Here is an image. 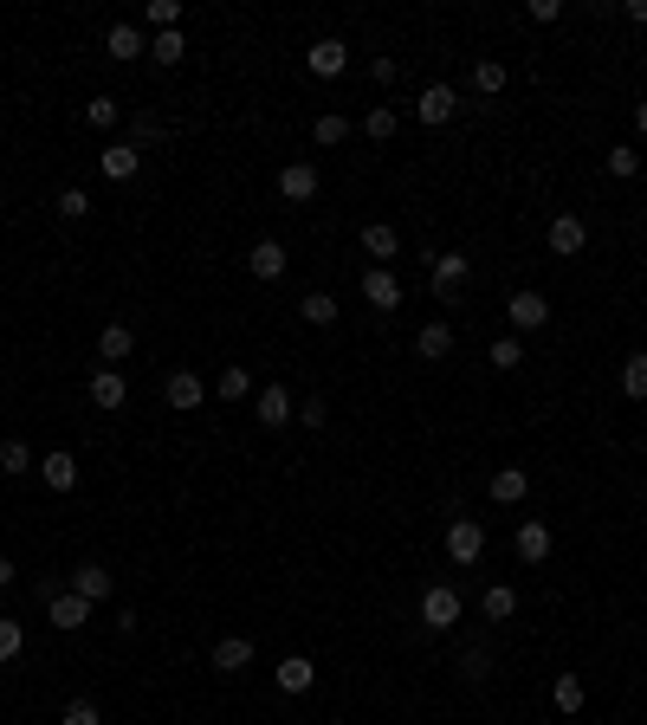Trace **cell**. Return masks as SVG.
Here are the masks:
<instances>
[{
    "label": "cell",
    "instance_id": "15",
    "mask_svg": "<svg viewBox=\"0 0 647 725\" xmlns=\"http://www.w3.org/2000/svg\"><path fill=\"white\" fill-rule=\"evenodd\" d=\"M91 402H98L104 415H117V408L130 402V382H123V369H98V376H91Z\"/></svg>",
    "mask_w": 647,
    "mask_h": 725
},
{
    "label": "cell",
    "instance_id": "38",
    "mask_svg": "<svg viewBox=\"0 0 647 725\" xmlns=\"http://www.w3.org/2000/svg\"><path fill=\"white\" fill-rule=\"evenodd\" d=\"M363 136H369V143H389V136H395V111H389V104H369Z\"/></svg>",
    "mask_w": 647,
    "mask_h": 725
},
{
    "label": "cell",
    "instance_id": "4",
    "mask_svg": "<svg viewBox=\"0 0 647 725\" xmlns=\"http://www.w3.org/2000/svg\"><path fill=\"white\" fill-rule=\"evenodd\" d=\"M253 415L266 421V428H292V415H298V402H292V389L285 382H266V389L253 395Z\"/></svg>",
    "mask_w": 647,
    "mask_h": 725
},
{
    "label": "cell",
    "instance_id": "36",
    "mask_svg": "<svg viewBox=\"0 0 647 725\" xmlns=\"http://www.w3.org/2000/svg\"><path fill=\"white\" fill-rule=\"evenodd\" d=\"M550 700H557V713H583V680H576V674H557Z\"/></svg>",
    "mask_w": 647,
    "mask_h": 725
},
{
    "label": "cell",
    "instance_id": "46",
    "mask_svg": "<svg viewBox=\"0 0 647 725\" xmlns=\"http://www.w3.org/2000/svg\"><path fill=\"white\" fill-rule=\"evenodd\" d=\"M531 20L550 26V20H563V0H531Z\"/></svg>",
    "mask_w": 647,
    "mask_h": 725
},
{
    "label": "cell",
    "instance_id": "44",
    "mask_svg": "<svg viewBox=\"0 0 647 725\" xmlns=\"http://www.w3.org/2000/svg\"><path fill=\"white\" fill-rule=\"evenodd\" d=\"M130 136H136V149H143V143H162L169 130H162V117H149V111H143V117L130 123Z\"/></svg>",
    "mask_w": 647,
    "mask_h": 725
},
{
    "label": "cell",
    "instance_id": "13",
    "mask_svg": "<svg viewBox=\"0 0 647 725\" xmlns=\"http://www.w3.org/2000/svg\"><path fill=\"white\" fill-rule=\"evenodd\" d=\"M363 298H369L376 311H395V305H402V279H395L389 266H369V272H363Z\"/></svg>",
    "mask_w": 647,
    "mask_h": 725
},
{
    "label": "cell",
    "instance_id": "19",
    "mask_svg": "<svg viewBox=\"0 0 647 725\" xmlns=\"http://www.w3.org/2000/svg\"><path fill=\"white\" fill-rule=\"evenodd\" d=\"M130 350H136V331H130V324H104V331H98V357H104V369H117L123 357H130Z\"/></svg>",
    "mask_w": 647,
    "mask_h": 725
},
{
    "label": "cell",
    "instance_id": "47",
    "mask_svg": "<svg viewBox=\"0 0 647 725\" xmlns=\"http://www.w3.org/2000/svg\"><path fill=\"white\" fill-rule=\"evenodd\" d=\"M622 13H628V20H635V26H647V0H628Z\"/></svg>",
    "mask_w": 647,
    "mask_h": 725
},
{
    "label": "cell",
    "instance_id": "3",
    "mask_svg": "<svg viewBox=\"0 0 647 725\" xmlns=\"http://www.w3.org/2000/svg\"><path fill=\"white\" fill-rule=\"evenodd\" d=\"M447 557L453 564H479V557H486V525H479V518H453L447 525Z\"/></svg>",
    "mask_w": 647,
    "mask_h": 725
},
{
    "label": "cell",
    "instance_id": "45",
    "mask_svg": "<svg viewBox=\"0 0 647 725\" xmlns=\"http://www.w3.org/2000/svg\"><path fill=\"white\" fill-rule=\"evenodd\" d=\"M324 415H330V408H324V395H311V402H298V428H324Z\"/></svg>",
    "mask_w": 647,
    "mask_h": 725
},
{
    "label": "cell",
    "instance_id": "23",
    "mask_svg": "<svg viewBox=\"0 0 647 725\" xmlns=\"http://www.w3.org/2000/svg\"><path fill=\"white\" fill-rule=\"evenodd\" d=\"M279 687L285 693H311V687H318V667H311L305 654H285V661H279Z\"/></svg>",
    "mask_w": 647,
    "mask_h": 725
},
{
    "label": "cell",
    "instance_id": "49",
    "mask_svg": "<svg viewBox=\"0 0 647 725\" xmlns=\"http://www.w3.org/2000/svg\"><path fill=\"white\" fill-rule=\"evenodd\" d=\"M635 130H641V136H647V104H635Z\"/></svg>",
    "mask_w": 647,
    "mask_h": 725
},
{
    "label": "cell",
    "instance_id": "30",
    "mask_svg": "<svg viewBox=\"0 0 647 725\" xmlns=\"http://www.w3.org/2000/svg\"><path fill=\"white\" fill-rule=\"evenodd\" d=\"M143 20L156 26V33H182V0H149Z\"/></svg>",
    "mask_w": 647,
    "mask_h": 725
},
{
    "label": "cell",
    "instance_id": "28",
    "mask_svg": "<svg viewBox=\"0 0 647 725\" xmlns=\"http://www.w3.org/2000/svg\"><path fill=\"white\" fill-rule=\"evenodd\" d=\"M149 59L169 72V65H182V59H188V39H182V33H156V39H149Z\"/></svg>",
    "mask_w": 647,
    "mask_h": 725
},
{
    "label": "cell",
    "instance_id": "2",
    "mask_svg": "<svg viewBox=\"0 0 647 725\" xmlns=\"http://www.w3.org/2000/svg\"><path fill=\"white\" fill-rule=\"evenodd\" d=\"M505 318H512V337L544 331V324H550V298L544 292H512V298H505Z\"/></svg>",
    "mask_w": 647,
    "mask_h": 725
},
{
    "label": "cell",
    "instance_id": "27",
    "mask_svg": "<svg viewBox=\"0 0 647 725\" xmlns=\"http://www.w3.org/2000/svg\"><path fill=\"white\" fill-rule=\"evenodd\" d=\"M298 318L324 331V324H337V298H330V292H305V298H298Z\"/></svg>",
    "mask_w": 647,
    "mask_h": 725
},
{
    "label": "cell",
    "instance_id": "29",
    "mask_svg": "<svg viewBox=\"0 0 647 725\" xmlns=\"http://www.w3.org/2000/svg\"><path fill=\"white\" fill-rule=\"evenodd\" d=\"M0 473H13V480H20V473H39L33 447H26V441H0Z\"/></svg>",
    "mask_w": 647,
    "mask_h": 725
},
{
    "label": "cell",
    "instance_id": "5",
    "mask_svg": "<svg viewBox=\"0 0 647 725\" xmlns=\"http://www.w3.org/2000/svg\"><path fill=\"white\" fill-rule=\"evenodd\" d=\"M415 117L428 123V130H440V123H453V117H460V91H453V85H428V91L415 98Z\"/></svg>",
    "mask_w": 647,
    "mask_h": 725
},
{
    "label": "cell",
    "instance_id": "8",
    "mask_svg": "<svg viewBox=\"0 0 647 725\" xmlns=\"http://www.w3.org/2000/svg\"><path fill=\"white\" fill-rule=\"evenodd\" d=\"M544 240H550V253H557V259H576V253H583V240H589V221H583V214H557Z\"/></svg>",
    "mask_w": 647,
    "mask_h": 725
},
{
    "label": "cell",
    "instance_id": "39",
    "mask_svg": "<svg viewBox=\"0 0 647 725\" xmlns=\"http://www.w3.org/2000/svg\"><path fill=\"white\" fill-rule=\"evenodd\" d=\"M117 117H123L117 98H91L85 104V123H91V130H117Z\"/></svg>",
    "mask_w": 647,
    "mask_h": 725
},
{
    "label": "cell",
    "instance_id": "9",
    "mask_svg": "<svg viewBox=\"0 0 647 725\" xmlns=\"http://www.w3.org/2000/svg\"><path fill=\"white\" fill-rule=\"evenodd\" d=\"M65 590L85 596V603H104V596H117V577H110L104 564H78L72 577H65Z\"/></svg>",
    "mask_w": 647,
    "mask_h": 725
},
{
    "label": "cell",
    "instance_id": "25",
    "mask_svg": "<svg viewBox=\"0 0 647 725\" xmlns=\"http://www.w3.org/2000/svg\"><path fill=\"white\" fill-rule=\"evenodd\" d=\"M525 492H531V473L525 467H499V473H492V499H499V505H518Z\"/></svg>",
    "mask_w": 647,
    "mask_h": 725
},
{
    "label": "cell",
    "instance_id": "37",
    "mask_svg": "<svg viewBox=\"0 0 647 725\" xmlns=\"http://www.w3.org/2000/svg\"><path fill=\"white\" fill-rule=\"evenodd\" d=\"M602 169H609V175H615V182H628V175H635V169H641V156H635V143H615V149H609V156H602Z\"/></svg>",
    "mask_w": 647,
    "mask_h": 725
},
{
    "label": "cell",
    "instance_id": "48",
    "mask_svg": "<svg viewBox=\"0 0 647 725\" xmlns=\"http://www.w3.org/2000/svg\"><path fill=\"white\" fill-rule=\"evenodd\" d=\"M7 583H13V557H0V590H7Z\"/></svg>",
    "mask_w": 647,
    "mask_h": 725
},
{
    "label": "cell",
    "instance_id": "10",
    "mask_svg": "<svg viewBox=\"0 0 647 725\" xmlns=\"http://www.w3.org/2000/svg\"><path fill=\"white\" fill-rule=\"evenodd\" d=\"M466 272H473V259H466V253H440V259H434V272H428V285H434V298H460V285H466Z\"/></svg>",
    "mask_w": 647,
    "mask_h": 725
},
{
    "label": "cell",
    "instance_id": "20",
    "mask_svg": "<svg viewBox=\"0 0 647 725\" xmlns=\"http://www.w3.org/2000/svg\"><path fill=\"white\" fill-rule=\"evenodd\" d=\"M46 615H52V628H85L91 622V603H85V596H72V590H59L46 603Z\"/></svg>",
    "mask_w": 647,
    "mask_h": 725
},
{
    "label": "cell",
    "instance_id": "24",
    "mask_svg": "<svg viewBox=\"0 0 647 725\" xmlns=\"http://www.w3.org/2000/svg\"><path fill=\"white\" fill-rule=\"evenodd\" d=\"M415 350H421V357H428V363H440V357H453V324H421V337H415Z\"/></svg>",
    "mask_w": 647,
    "mask_h": 725
},
{
    "label": "cell",
    "instance_id": "6",
    "mask_svg": "<svg viewBox=\"0 0 647 725\" xmlns=\"http://www.w3.org/2000/svg\"><path fill=\"white\" fill-rule=\"evenodd\" d=\"M285 266H292V259H285V246H279V240H253V253H246V272H253L259 285H279V279H285Z\"/></svg>",
    "mask_w": 647,
    "mask_h": 725
},
{
    "label": "cell",
    "instance_id": "43",
    "mask_svg": "<svg viewBox=\"0 0 647 725\" xmlns=\"http://www.w3.org/2000/svg\"><path fill=\"white\" fill-rule=\"evenodd\" d=\"M460 674H466V680H486V674H492V654H486V648H466V654H460Z\"/></svg>",
    "mask_w": 647,
    "mask_h": 725
},
{
    "label": "cell",
    "instance_id": "32",
    "mask_svg": "<svg viewBox=\"0 0 647 725\" xmlns=\"http://www.w3.org/2000/svg\"><path fill=\"white\" fill-rule=\"evenodd\" d=\"M622 395H628V402H647V357H641V350L622 363Z\"/></svg>",
    "mask_w": 647,
    "mask_h": 725
},
{
    "label": "cell",
    "instance_id": "35",
    "mask_svg": "<svg viewBox=\"0 0 647 725\" xmlns=\"http://www.w3.org/2000/svg\"><path fill=\"white\" fill-rule=\"evenodd\" d=\"M311 136H318V149H337L343 136H350V117H337V111H324L318 123H311Z\"/></svg>",
    "mask_w": 647,
    "mask_h": 725
},
{
    "label": "cell",
    "instance_id": "40",
    "mask_svg": "<svg viewBox=\"0 0 647 725\" xmlns=\"http://www.w3.org/2000/svg\"><path fill=\"white\" fill-rule=\"evenodd\" d=\"M486 363L492 369H518V363H525V344H518V337H499V344L486 350Z\"/></svg>",
    "mask_w": 647,
    "mask_h": 725
},
{
    "label": "cell",
    "instance_id": "12",
    "mask_svg": "<svg viewBox=\"0 0 647 725\" xmlns=\"http://www.w3.org/2000/svg\"><path fill=\"white\" fill-rule=\"evenodd\" d=\"M305 65H311V78H343L350 72V46H343V39H318V46L305 52Z\"/></svg>",
    "mask_w": 647,
    "mask_h": 725
},
{
    "label": "cell",
    "instance_id": "17",
    "mask_svg": "<svg viewBox=\"0 0 647 725\" xmlns=\"http://www.w3.org/2000/svg\"><path fill=\"white\" fill-rule=\"evenodd\" d=\"M279 195L285 201H311L318 195V169H311V162H285L279 169Z\"/></svg>",
    "mask_w": 647,
    "mask_h": 725
},
{
    "label": "cell",
    "instance_id": "26",
    "mask_svg": "<svg viewBox=\"0 0 647 725\" xmlns=\"http://www.w3.org/2000/svg\"><path fill=\"white\" fill-rule=\"evenodd\" d=\"M479 609H486V622H512L518 615V590L512 583H492V590L479 596Z\"/></svg>",
    "mask_w": 647,
    "mask_h": 725
},
{
    "label": "cell",
    "instance_id": "18",
    "mask_svg": "<svg viewBox=\"0 0 647 725\" xmlns=\"http://www.w3.org/2000/svg\"><path fill=\"white\" fill-rule=\"evenodd\" d=\"M39 480H46L52 492H72L78 486V460L65 454V447H59V454H39Z\"/></svg>",
    "mask_w": 647,
    "mask_h": 725
},
{
    "label": "cell",
    "instance_id": "11",
    "mask_svg": "<svg viewBox=\"0 0 647 725\" xmlns=\"http://www.w3.org/2000/svg\"><path fill=\"white\" fill-rule=\"evenodd\" d=\"M162 395H169V408H182V415H195V408L208 402V382H201L195 369H175V376L162 382Z\"/></svg>",
    "mask_w": 647,
    "mask_h": 725
},
{
    "label": "cell",
    "instance_id": "21",
    "mask_svg": "<svg viewBox=\"0 0 647 725\" xmlns=\"http://www.w3.org/2000/svg\"><path fill=\"white\" fill-rule=\"evenodd\" d=\"M104 52H110V59H143V52H149V39L136 33L130 20H117V26L104 33Z\"/></svg>",
    "mask_w": 647,
    "mask_h": 725
},
{
    "label": "cell",
    "instance_id": "41",
    "mask_svg": "<svg viewBox=\"0 0 647 725\" xmlns=\"http://www.w3.org/2000/svg\"><path fill=\"white\" fill-rule=\"evenodd\" d=\"M59 725H104V713H98V700H72Z\"/></svg>",
    "mask_w": 647,
    "mask_h": 725
},
{
    "label": "cell",
    "instance_id": "42",
    "mask_svg": "<svg viewBox=\"0 0 647 725\" xmlns=\"http://www.w3.org/2000/svg\"><path fill=\"white\" fill-rule=\"evenodd\" d=\"M59 214H65V221H85V214H91V195H85V188H65V195H59Z\"/></svg>",
    "mask_w": 647,
    "mask_h": 725
},
{
    "label": "cell",
    "instance_id": "14",
    "mask_svg": "<svg viewBox=\"0 0 647 725\" xmlns=\"http://www.w3.org/2000/svg\"><path fill=\"white\" fill-rule=\"evenodd\" d=\"M253 667V641L246 635H220L214 641V674H246Z\"/></svg>",
    "mask_w": 647,
    "mask_h": 725
},
{
    "label": "cell",
    "instance_id": "16",
    "mask_svg": "<svg viewBox=\"0 0 647 725\" xmlns=\"http://www.w3.org/2000/svg\"><path fill=\"white\" fill-rule=\"evenodd\" d=\"M512 551H518V564H544V557H550V525L525 518V525H518V538H512Z\"/></svg>",
    "mask_w": 647,
    "mask_h": 725
},
{
    "label": "cell",
    "instance_id": "34",
    "mask_svg": "<svg viewBox=\"0 0 647 725\" xmlns=\"http://www.w3.org/2000/svg\"><path fill=\"white\" fill-rule=\"evenodd\" d=\"M20 654H26V628L13 622V615H0V667L20 661Z\"/></svg>",
    "mask_w": 647,
    "mask_h": 725
},
{
    "label": "cell",
    "instance_id": "31",
    "mask_svg": "<svg viewBox=\"0 0 647 725\" xmlns=\"http://www.w3.org/2000/svg\"><path fill=\"white\" fill-rule=\"evenodd\" d=\"M473 91H479V98H499V91H505V65L499 59H479L473 65Z\"/></svg>",
    "mask_w": 647,
    "mask_h": 725
},
{
    "label": "cell",
    "instance_id": "33",
    "mask_svg": "<svg viewBox=\"0 0 647 725\" xmlns=\"http://www.w3.org/2000/svg\"><path fill=\"white\" fill-rule=\"evenodd\" d=\"M246 395H253V376H246L240 363H227L220 369V402H246Z\"/></svg>",
    "mask_w": 647,
    "mask_h": 725
},
{
    "label": "cell",
    "instance_id": "7",
    "mask_svg": "<svg viewBox=\"0 0 647 725\" xmlns=\"http://www.w3.org/2000/svg\"><path fill=\"white\" fill-rule=\"evenodd\" d=\"M136 169H143V149H136V143L98 149V175H104V182H136Z\"/></svg>",
    "mask_w": 647,
    "mask_h": 725
},
{
    "label": "cell",
    "instance_id": "22",
    "mask_svg": "<svg viewBox=\"0 0 647 725\" xmlns=\"http://www.w3.org/2000/svg\"><path fill=\"white\" fill-rule=\"evenodd\" d=\"M363 253L382 266V259H395V253H402V234H395L389 221H369V227H363Z\"/></svg>",
    "mask_w": 647,
    "mask_h": 725
},
{
    "label": "cell",
    "instance_id": "1",
    "mask_svg": "<svg viewBox=\"0 0 647 725\" xmlns=\"http://www.w3.org/2000/svg\"><path fill=\"white\" fill-rule=\"evenodd\" d=\"M460 590H453V583H428V590H421V622L434 628V635H447L453 622H460Z\"/></svg>",
    "mask_w": 647,
    "mask_h": 725
}]
</instances>
